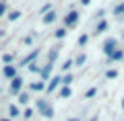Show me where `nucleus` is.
Instances as JSON below:
<instances>
[{"instance_id": "nucleus-1", "label": "nucleus", "mask_w": 124, "mask_h": 121, "mask_svg": "<svg viewBox=\"0 0 124 121\" xmlns=\"http://www.w3.org/2000/svg\"><path fill=\"white\" fill-rule=\"evenodd\" d=\"M116 49H118V39H116V37H108L106 41H103V53L110 57Z\"/></svg>"}, {"instance_id": "nucleus-3", "label": "nucleus", "mask_w": 124, "mask_h": 121, "mask_svg": "<svg viewBox=\"0 0 124 121\" xmlns=\"http://www.w3.org/2000/svg\"><path fill=\"white\" fill-rule=\"evenodd\" d=\"M108 60H110V62H122V60H124V49H122V47H118L110 57H108Z\"/></svg>"}, {"instance_id": "nucleus-14", "label": "nucleus", "mask_w": 124, "mask_h": 121, "mask_svg": "<svg viewBox=\"0 0 124 121\" xmlns=\"http://www.w3.org/2000/svg\"><path fill=\"white\" fill-rule=\"evenodd\" d=\"M95 95H97V88L93 86V88H89V90L85 92V99H93V96H95Z\"/></svg>"}, {"instance_id": "nucleus-24", "label": "nucleus", "mask_w": 124, "mask_h": 121, "mask_svg": "<svg viewBox=\"0 0 124 121\" xmlns=\"http://www.w3.org/2000/svg\"><path fill=\"white\" fill-rule=\"evenodd\" d=\"M19 115V109L17 107H10V117H17Z\"/></svg>"}, {"instance_id": "nucleus-9", "label": "nucleus", "mask_w": 124, "mask_h": 121, "mask_svg": "<svg viewBox=\"0 0 124 121\" xmlns=\"http://www.w3.org/2000/svg\"><path fill=\"white\" fill-rule=\"evenodd\" d=\"M4 76L6 78H17V76H15V66H6V68H4Z\"/></svg>"}, {"instance_id": "nucleus-21", "label": "nucleus", "mask_w": 124, "mask_h": 121, "mask_svg": "<svg viewBox=\"0 0 124 121\" xmlns=\"http://www.w3.org/2000/svg\"><path fill=\"white\" fill-rule=\"evenodd\" d=\"M35 56H37V51H33V53H29V56H27L25 60H23V64H27V62H31V60H33V57H35Z\"/></svg>"}, {"instance_id": "nucleus-12", "label": "nucleus", "mask_w": 124, "mask_h": 121, "mask_svg": "<svg viewBox=\"0 0 124 121\" xmlns=\"http://www.w3.org/2000/svg\"><path fill=\"white\" fill-rule=\"evenodd\" d=\"M50 72H52V64H46V68L41 70V78H44V80H46V78L50 76Z\"/></svg>"}, {"instance_id": "nucleus-20", "label": "nucleus", "mask_w": 124, "mask_h": 121, "mask_svg": "<svg viewBox=\"0 0 124 121\" xmlns=\"http://www.w3.org/2000/svg\"><path fill=\"white\" fill-rule=\"evenodd\" d=\"M56 56H58V49H52V51H50V64L56 60Z\"/></svg>"}, {"instance_id": "nucleus-8", "label": "nucleus", "mask_w": 124, "mask_h": 121, "mask_svg": "<svg viewBox=\"0 0 124 121\" xmlns=\"http://www.w3.org/2000/svg\"><path fill=\"white\" fill-rule=\"evenodd\" d=\"M54 19H56V13H54V10H50V13L44 17V23H46V25H50V23H54Z\"/></svg>"}, {"instance_id": "nucleus-28", "label": "nucleus", "mask_w": 124, "mask_h": 121, "mask_svg": "<svg viewBox=\"0 0 124 121\" xmlns=\"http://www.w3.org/2000/svg\"><path fill=\"white\" fill-rule=\"evenodd\" d=\"M0 121H10V119H0Z\"/></svg>"}, {"instance_id": "nucleus-13", "label": "nucleus", "mask_w": 124, "mask_h": 121, "mask_svg": "<svg viewBox=\"0 0 124 121\" xmlns=\"http://www.w3.org/2000/svg\"><path fill=\"white\" fill-rule=\"evenodd\" d=\"M85 62H87V56H85V53H81V56L75 60V66H83Z\"/></svg>"}, {"instance_id": "nucleus-5", "label": "nucleus", "mask_w": 124, "mask_h": 121, "mask_svg": "<svg viewBox=\"0 0 124 121\" xmlns=\"http://www.w3.org/2000/svg\"><path fill=\"white\" fill-rule=\"evenodd\" d=\"M21 84H23V80H21V78H13V84H10V90H13V92H19Z\"/></svg>"}, {"instance_id": "nucleus-16", "label": "nucleus", "mask_w": 124, "mask_h": 121, "mask_svg": "<svg viewBox=\"0 0 124 121\" xmlns=\"http://www.w3.org/2000/svg\"><path fill=\"white\" fill-rule=\"evenodd\" d=\"M87 41H89V35H87V33H83V35L79 37V45L83 47V45H87Z\"/></svg>"}, {"instance_id": "nucleus-6", "label": "nucleus", "mask_w": 124, "mask_h": 121, "mask_svg": "<svg viewBox=\"0 0 124 121\" xmlns=\"http://www.w3.org/2000/svg\"><path fill=\"white\" fill-rule=\"evenodd\" d=\"M60 82H62V78H58V76H56V78H52V82L48 84V90H50V92H52V90H56V86H58Z\"/></svg>"}, {"instance_id": "nucleus-11", "label": "nucleus", "mask_w": 124, "mask_h": 121, "mask_svg": "<svg viewBox=\"0 0 124 121\" xmlns=\"http://www.w3.org/2000/svg\"><path fill=\"white\" fill-rule=\"evenodd\" d=\"M70 86H62V90H60V96L62 99H68V96H70Z\"/></svg>"}, {"instance_id": "nucleus-19", "label": "nucleus", "mask_w": 124, "mask_h": 121, "mask_svg": "<svg viewBox=\"0 0 124 121\" xmlns=\"http://www.w3.org/2000/svg\"><path fill=\"white\" fill-rule=\"evenodd\" d=\"M54 35H56L58 39H62V37H66V29H58V31H56V33H54Z\"/></svg>"}, {"instance_id": "nucleus-15", "label": "nucleus", "mask_w": 124, "mask_h": 121, "mask_svg": "<svg viewBox=\"0 0 124 121\" xmlns=\"http://www.w3.org/2000/svg\"><path fill=\"white\" fill-rule=\"evenodd\" d=\"M44 88H46L44 82H33L31 84V90H44Z\"/></svg>"}, {"instance_id": "nucleus-26", "label": "nucleus", "mask_w": 124, "mask_h": 121, "mask_svg": "<svg viewBox=\"0 0 124 121\" xmlns=\"http://www.w3.org/2000/svg\"><path fill=\"white\" fill-rule=\"evenodd\" d=\"M81 4H85V6H87V4H91V0H81Z\"/></svg>"}, {"instance_id": "nucleus-22", "label": "nucleus", "mask_w": 124, "mask_h": 121, "mask_svg": "<svg viewBox=\"0 0 124 121\" xmlns=\"http://www.w3.org/2000/svg\"><path fill=\"white\" fill-rule=\"evenodd\" d=\"M19 17H21V13H17V10H15V13H10V17H8V19H10V21H17Z\"/></svg>"}, {"instance_id": "nucleus-29", "label": "nucleus", "mask_w": 124, "mask_h": 121, "mask_svg": "<svg viewBox=\"0 0 124 121\" xmlns=\"http://www.w3.org/2000/svg\"><path fill=\"white\" fill-rule=\"evenodd\" d=\"M122 109H124V99H122Z\"/></svg>"}, {"instance_id": "nucleus-17", "label": "nucleus", "mask_w": 124, "mask_h": 121, "mask_svg": "<svg viewBox=\"0 0 124 121\" xmlns=\"http://www.w3.org/2000/svg\"><path fill=\"white\" fill-rule=\"evenodd\" d=\"M62 84H64V86H70V84H72V76H70V74H66V76L62 78Z\"/></svg>"}, {"instance_id": "nucleus-27", "label": "nucleus", "mask_w": 124, "mask_h": 121, "mask_svg": "<svg viewBox=\"0 0 124 121\" xmlns=\"http://www.w3.org/2000/svg\"><path fill=\"white\" fill-rule=\"evenodd\" d=\"M68 121H81V119H79V117H70V119H68Z\"/></svg>"}, {"instance_id": "nucleus-23", "label": "nucleus", "mask_w": 124, "mask_h": 121, "mask_svg": "<svg viewBox=\"0 0 124 121\" xmlns=\"http://www.w3.org/2000/svg\"><path fill=\"white\" fill-rule=\"evenodd\" d=\"M70 66H72V60L64 62V64H62V70H70Z\"/></svg>"}, {"instance_id": "nucleus-4", "label": "nucleus", "mask_w": 124, "mask_h": 121, "mask_svg": "<svg viewBox=\"0 0 124 121\" xmlns=\"http://www.w3.org/2000/svg\"><path fill=\"white\" fill-rule=\"evenodd\" d=\"M108 27H110V23L101 19V21L97 23V27H95V33H97V35H99V33H106V31H108Z\"/></svg>"}, {"instance_id": "nucleus-10", "label": "nucleus", "mask_w": 124, "mask_h": 121, "mask_svg": "<svg viewBox=\"0 0 124 121\" xmlns=\"http://www.w3.org/2000/svg\"><path fill=\"white\" fill-rule=\"evenodd\" d=\"M114 14L116 17H124V2H120V4L114 8Z\"/></svg>"}, {"instance_id": "nucleus-18", "label": "nucleus", "mask_w": 124, "mask_h": 121, "mask_svg": "<svg viewBox=\"0 0 124 121\" xmlns=\"http://www.w3.org/2000/svg\"><path fill=\"white\" fill-rule=\"evenodd\" d=\"M19 103H29V95H25V92H21V95H19Z\"/></svg>"}, {"instance_id": "nucleus-25", "label": "nucleus", "mask_w": 124, "mask_h": 121, "mask_svg": "<svg viewBox=\"0 0 124 121\" xmlns=\"http://www.w3.org/2000/svg\"><path fill=\"white\" fill-rule=\"evenodd\" d=\"M4 8H6V6H4V2H0V17H2V13H4Z\"/></svg>"}, {"instance_id": "nucleus-2", "label": "nucleus", "mask_w": 124, "mask_h": 121, "mask_svg": "<svg viewBox=\"0 0 124 121\" xmlns=\"http://www.w3.org/2000/svg\"><path fill=\"white\" fill-rule=\"evenodd\" d=\"M79 17H81V14L77 13V10H70V13L66 14V19H64V25H66V27H75L77 23H79Z\"/></svg>"}, {"instance_id": "nucleus-7", "label": "nucleus", "mask_w": 124, "mask_h": 121, "mask_svg": "<svg viewBox=\"0 0 124 121\" xmlns=\"http://www.w3.org/2000/svg\"><path fill=\"white\" fill-rule=\"evenodd\" d=\"M106 78H108V80H114V78H118V70H116V68H110V70L106 72Z\"/></svg>"}]
</instances>
